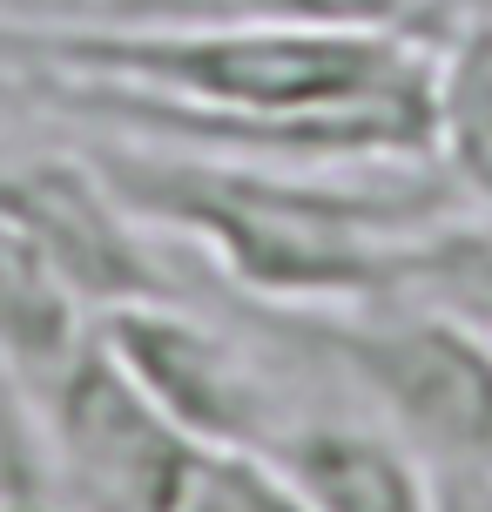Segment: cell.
Returning <instances> with one entry per match:
<instances>
[{
	"instance_id": "6da1fadb",
	"label": "cell",
	"mask_w": 492,
	"mask_h": 512,
	"mask_svg": "<svg viewBox=\"0 0 492 512\" xmlns=\"http://www.w3.org/2000/svg\"><path fill=\"white\" fill-rule=\"evenodd\" d=\"M95 162L135 216L196 236L236 283L297 310L398 304L439 277L466 283L472 270H492V250L479 236H418L405 223V203L324 189L290 169L216 162L149 142L102 149Z\"/></svg>"
},
{
	"instance_id": "7a4b0ae2",
	"label": "cell",
	"mask_w": 492,
	"mask_h": 512,
	"mask_svg": "<svg viewBox=\"0 0 492 512\" xmlns=\"http://www.w3.org/2000/svg\"><path fill=\"white\" fill-rule=\"evenodd\" d=\"M284 337L311 364H331L358 391L371 418L398 432L418 459L492 472V337L445 310H391L337 317L297 310Z\"/></svg>"
},
{
	"instance_id": "3957f363",
	"label": "cell",
	"mask_w": 492,
	"mask_h": 512,
	"mask_svg": "<svg viewBox=\"0 0 492 512\" xmlns=\"http://www.w3.org/2000/svg\"><path fill=\"white\" fill-rule=\"evenodd\" d=\"M41 425L48 486L75 512H182L209 452L135 384V371L88 331L75 358L27 391Z\"/></svg>"
},
{
	"instance_id": "277c9868",
	"label": "cell",
	"mask_w": 492,
	"mask_h": 512,
	"mask_svg": "<svg viewBox=\"0 0 492 512\" xmlns=\"http://www.w3.org/2000/svg\"><path fill=\"white\" fill-rule=\"evenodd\" d=\"M102 344L135 371V384L156 398L203 452H263L284 432L290 398L277 391L270 364L216 331L182 304H122L102 310Z\"/></svg>"
},
{
	"instance_id": "5b68a950",
	"label": "cell",
	"mask_w": 492,
	"mask_h": 512,
	"mask_svg": "<svg viewBox=\"0 0 492 512\" xmlns=\"http://www.w3.org/2000/svg\"><path fill=\"white\" fill-rule=\"evenodd\" d=\"M0 216L41 243L88 310L176 304L169 270L142 243V216L115 196L95 155H0Z\"/></svg>"
},
{
	"instance_id": "8992f818",
	"label": "cell",
	"mask_w": 492,
	"mask_h": 512,
	"mask_svg": "<svg viewBox=\"0 0 492 512\" xmlns=\"http://www.w3.org/2000/svg\"><path fill=\"white\" fill-rule=\"evenodd\" d=\"M257 459L311 512H432V465L378 418H290Z\"/></svg>"
},
{
	"instance_id": "52a82bcc",
	"label": "cell",
	"mask_w": 492,
	"mask_h": 512,
	"mask_svg": "<svg viewBox=\"0 0 492 512\" xmlns=\"http://www.w3.org/2000/svg\"><path fill=\"white\" fill-rule=\"evenodd\" d=\"M466 0H95L81 21L149 27H317V34H391L445 48Z\"/></svg>"
},
{
	"instance_id": "ba28073f",
	"label": "cell",
	"mask_w": 492,
	"mask_h": 512,
	"mask_svg": "<svg viewBox=\"0 0 492 512\" xmlns=\"http://www.w3.org/2000/svg\"><path fill=\"white\" fill-rule=\"evenodd\" d=\"M88 344V304L75 297V283L54 270L41 243L0 216V371L41 391Z\"/></svg>"
},
{
	"instance_id": "9c48e42d",
	"label": "cell",
	"mask_w": 492,
	"mask_h": 512,
	"mask_svg": "<svg viewBox=\"0 0 492 512\" xmlns=\"http://www.w3.org/2000/svg\"><path fill=\"white\" fill-rule=\"evenodd\" d=\"M182 512H311V506L257 452H209L203 479L182 499Z\"/></svg>"
},
{
	"instance_id": "30bf717a",
	"label": "cell",
	"mask_w": 492,
	"mask_h": 512,
	"mask_svg": "<svg viewBox=\"0 0 492 512\" xmlns=\"http://www.w3.org/2000/svg\"><path fill=\"white\" fill-rule=\"evenodd\" d=\"M432 512H492V472L439 465L432 472Z\"/></svg>"
},
{
	"instance_id": "8fae6325",
	"label": "cell",
	"mask_w": 492,
	"mask_h": 512,
	"mask_svg": "<svg viewBox=\"0 0 492 512\" xmlns=\"http://www.w3.org/2000/svg\"><path fill=\"white\" fill-rule=\"evenodd\" d=\"M0 512H75V506H61L48 486H14V492H0Z\"/></svg>"
},
{
	"instance_id": "7c38bea8",
	"label": "cell",
	"mask_w": 492,
	"mask_h": 512,
	"mask_svg": "<svg viewBox=\"0 0 492 512\" xmlns=\"http://www.w3.org/2000/svg\"><path fill=\"white\" fill-rule=\"evenodd\" d=\"M7 384H14V378H7ZM7 384H0V391H7Z\"/></svg>"
}]
</instances>
